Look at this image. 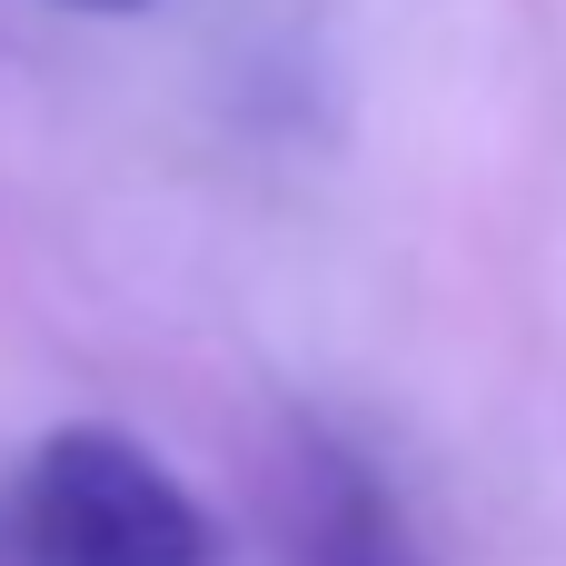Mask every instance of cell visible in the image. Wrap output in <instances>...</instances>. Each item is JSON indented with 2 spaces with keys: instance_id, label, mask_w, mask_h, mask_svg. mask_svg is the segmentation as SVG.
Returning <instances> with one entry per match:
<instances>
[{
  "instance_id": "6da1fadb",
  "label": "cell",
  "mask_w": 566,
  "mask_h": 566,
  "mask_svg": "<svg viewBox=\"0 0 566 566\" xmlns=\"http://www.w3.org/2000/svg\"><path fill=\"white\" fill-rule=\"evenodd\" d=\"M199 497L119 428H60L0 488V566H209Z\"/></svg>"
},
{
  "instance_id": "7a4b0ae2",
  "label": "cell",
  "mask_w": 566,
  "mask_h": 566,
  "mask_svg": "<svg viewBox=\"0 0 566 566\" xmlns=\"http://www.w3.org/2000/svg\"><path fill=\"white\" fill-rule=\"evenodd\" d=\"M269 497H279L289 566H428L408 517H398V497H388V478L328 428H289L279 438Z\"/></svg>"
},
{
  "instance_id": "3957f363",
  "label": "cell",
  "mask_w": 566,
  "mask_h": 566,
  "mask_svg": "<svg viewBox=\"0 0 566 566\" xmlns=\"http://www.w3.org/2000/svg\"><path fill=\"white\" fill-rule=\"evenodd\" d=\"M70 10H149V0H70Z\"/></svg>"
}]
</instances>
